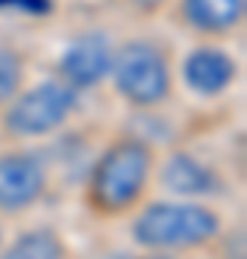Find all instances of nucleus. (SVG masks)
I'll return each mask as SVG.
<instances>
[{"instance_id": "f257e3e1", "label": "nucleus", "mask_w": 247, "mask_h": 259, "mask_svg": "<svg viewBox=\"0 0 247 259\" xmlns=\"http://www.w3.org/2000/svg\"><path fill=\"white\" fill-rule=\"evenodd\" d=\"M158 156L144 139L124 136L110 141L83 182V207L95 222H127L150 199Z\"/></svg>"}, {"instance_id": "f03ea898", "label": "nucleus", "mask_w": 247, "mask_h": 259, "mask_svg": "<svg viewBox=\"0 0 247 259\" xmlns=\"http://www.w3.org/2000/svg\"><path fill=\"white\" fill-rule=\"evenodd\" d=\"M129 222V239L138 250L199 256L227 233V219L204 199H146Z\"/></svg>"}, {"instance_id": "7ed1b4c3", "label": "nucleus", "mask_w": 247, "mask_h": 259, "mask_svg": "<svg viewBox=\"0 0 247 259\" xmlns=\"http://www.w3.org/2000/svg\"><path fill=\"white\" fill-rule=\"evenodd\" d=\"M110 81L129 107L153 110L173 95V66L156 40L132 37L112 52Z\"/></svg>"}, {"instance_id": "20e7f679", "label": "nucleus", "mask_w": 247, "mask_h": 259, "mask_svg": "<svg viewBox=\"0 0 247 259\" xmlns=\"http://www.w3.org/2000/svg\"><path fill=\"white\" fill-rule=\"evenodd\" d=\"M78 93L61 78L20 90L3 107V130L15 139H43L72 118Z\"/></svg>"}, {"instance_id": "39448f33", "label": "nucleus", "mask_w": 247, "mask_h": 259, "mask_svg": "<svg viewBox=\"0 0 247 259\" xmlns=\"http://www.w3.org/2000/svg\"><path fill=\"white\" fill-rule=\"evenodd\" d=\"M49 193V167L26 150L0 153V216L35 210Z\"/></svg>"}, {"instance_id": "423d86ee", "label": "nucleus", "mask_w": 247, "mask_h": 259, "mask_svg": "<svg viewBox=\"0 0 247 259\" xmlns=\"http://www.w3.org/2000/svg\"><path fill=\"white\" fill-rule=\"evenodd\" d=\"M112 52L110 40L98 32L81 35L75 44H69V49L61 58V81L69 83L75 93L81 90H92L101 81L110 78V66H112Z\"/></svg>"}, {"instance_id": "0eeeda50", "label": "nucleus", "mask_w": 247, "mask_h": 259, "mask_svg": "<svg viewBox=\"0 0 247 259\" xmlns=\"http://www.w3.org/2000/svg\"><path fill=\"white\" fill-rule=\"evenodd\" d=\"M184 83L190 87L195 95L204 98H216V95L227 93L238 78V64L233 61L230 52L219 47H195L187 52L181 64Z\"/></svg>"}, {"instance_id": "6e6552de", "label": "nucleus", "mask_w": 247, "mask_h": 259, "mask_svg": "<svg viewBox=\"0 0 247 259\" xmlns=\"http://www.w3.org/2000/svg\"><path fill=\"white\" fill-rule=\"evenodd\" d=\"M247 0H178L175 18L202 37H224L244 23Z\"/></svg>"}, {"instance_id": "1a4fd4ad", "label": "nucleus", "mask_w": 247, "mask_h": 259, "mask_svg": "<svg viewBox=\"0 0 247 259\" xmlns=\"http://www.w3.org/2000/svg\"><path fill=\"white\" fill-rule=\"evenodd\" d=\"M0 259H81V253L61 228L32 225L3 242Z\"/></svg>"}, {"instance_id": "9d476101", "label": "nucleus", "mask_w": 247, "mask_h": 259, "mask_svg": "<svg viewBox=\"0 0 247 259\" xmlns=\"http://www.w3.org/2000/svg\"><path fill=\"white\" fill-rule=\"evenodd\" d=\"M156 182H161L167 193L178 196V199H204L216 190L213 170L187 153H173L164 164H158Z\"/></svg>"}, {"instance_id": "9b49d317", "label": "nucleus", "mask_w": 247, "mask_h": 259, "mask_svg": "<svg viewBox=\"0 0 247 259\" xmlns=\"http://www.w3.org/2000/svg\"><path fill=\"white\" fill-rule=\"evenodd\" d=\"M26 81V64L15 49L0 47V110L23 90Z\"/></svg>"}, {"instance_id": "f8f14e48", "label": "nucleus", "mask_w": 247, "mask_h": 259, "mask_svg": "<svg viewBox=\"0 0 247 259\" xmlns=\"http://www.w3.org/2000/svg\"><path fill=\"white\" fill-rule=\"evenodd\" d=\"M129 259H195V256H187V253H161V250H138L135 256Z\"/></svg>"}, {"instance_id": "ddd939ff", "label": "nucleus", "mask_w": 247, "mask_h": 259, "mask_svg": "<svg viewBox=\"0 0 247 259\" xmlns=\"http://www.w3.org/2000/svg\"><path fill=\"white\" fill-rule=\"evenodd\" d=\"M132 3H135L141 12H158V9L167 3V0H132Z\"/></svg>"}, {"instance_id": "4468645a", "label": "nucleus", "mask_w": 247, "mask_h": 259, "mask_svg": "<svg viewBox=\"0 0 247 259\" xmlns=\"http://www.w3.org/2000/svg\"><path fill=\"white\" fill-rule=\"evenodd\" d=\"M3 242H6V225H3V216H0V248H3Z\"/></svg>"}]
</instances>
